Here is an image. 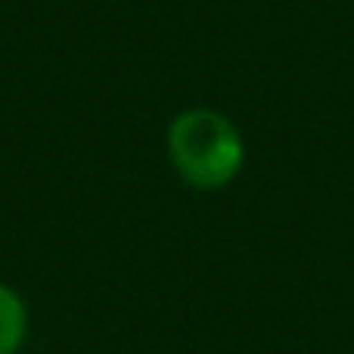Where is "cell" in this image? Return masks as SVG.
I'll list each match as a JSON object with an SVG mask.
<instances>
[{
  "instance_id": "1",
  "label": "cell",
  "mask_w": 354,
  "mask_h": 354,
  "mask_svg": "<svg viewBox=\"0 0 354 354\" xmlns=\"http://www.w3.org/2000/svg\"><path fill=\"white\" fill-rule=\"evenodd\" d=\"M168 156L196 189L227 187L243 168V137L230 118L212 109H187L168 128Z\"/></svg>"
},
{
  "instance_id": "2",
  "label": "cell",
  "mask_w": 354,
  "mask_h": 354,
  "mask_svg": "<svg viewBox=\"0 0 354 354\" xmlns=\"http://www.w3.org/2000/svg\"><path fill=\"white\" fill-rule=\"evenodd\" d=\"M25 324H28V314H25L22 299L0 283V354L19 351L25 339Z\"/></svg>"
}]
</instances>
